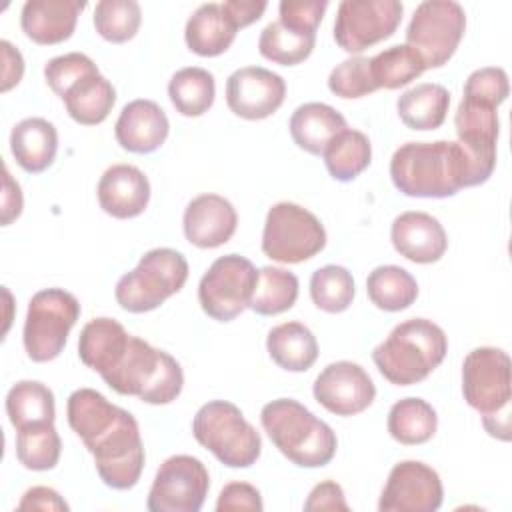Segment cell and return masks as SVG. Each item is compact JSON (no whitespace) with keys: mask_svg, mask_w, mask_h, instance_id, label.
<instances>
[{"mask_svg":"<svg viewBox=\"0 0 512 512\" xmlns=\"http://www.w3.org/2000/svg\"><path fill=\"white\" fill-rule=\"evenodd\" d=\"M394 186L412 198H448L472 186V168L458 142H406L390 158Z\"/></svg>","mask_w":512,"mask_h":512,"instance_id":"7a4b0ae2","label":"cell"},{"mask_svg":"<svg viewBox=\"0 0 512 512\" xmlns=\"http://www.w3.org/2000/svg\"><path fill=\"white\" fill-rule=\"evenodd\" d=\"M260 422L272 444L300 468L326 466L336 454L334 430L298 400L268 402L260 412Z\"/></svg>","mask_w":512,"mask_h":512,"instance_id":"277c9868","label":"cell"},{"mask_svg":"<svg viewBox=\"0 0 512 512\" xmlns=\"http://www.w3.org/2000/svg\"><path fill=\"white\" fill-rule=\"evenodd\" d=\"M78 356L114 392L136 396L146 404H170L184 386L176 358L128 334L114 318H94L82 328Z\"/></svg>","mask_w":512,"mask_h":512,"instance_id":"6da1fadb","label":"cell"},{"mask_svg":"<svg viewBox=\"0 0 512 512\" xmlns=\"http://www.w3.org/2000/svg\"><path fill=\"white\" fill-rule=\"evenodd\" d=\"M316 44V34L300 32L282 24L280 20L270 22L258 38V50L266 60L282 66H294L304 62Z\"/></svg>","mask_w":512,"mask_h":512,"instance_id":"d590c367","label":"cell"},{"mask_svg":"<svg viewBox=\"0 0 512 512\" xmlns=\"http://www.w3.org/2000/svg\"><path fill=\"white\" fill-rule=\"evenodd\" d=\"M84 446L94 456L98 476L106 486L114 490L136 486L146 456L138 422L128 410L122 408L116 420Z\"/></svg>","mask_w":512,"mask_h":512,"instance_id":"30bf717a","label":"cell"},{"mask_svg":"<svg viewBox=\"0 0 512 512\" xmlns=\"http://www.w3.org/2000/svg\"><path fill=\"white\" fill-rule=\"evenodd\" d=\"M390 240L400 256L416 264L438 262L448 248V236L438 218L416 210L394 218Z\"/></svg>","mask_w":512,"mask_h":512,"instance_id":"ffe728a7","label":"cell"},{"mask_svg":"<svg viewBox=\"0 0 512 512\" xmlns=\"http://www.w3.org/2000/svg\"><path fill=\"white\" fill-rule=\"evenodd\" d=\"M236 24L226 14L222 4L208 2L198 6L186 22V46L198 56H220L236 38Z\"/></svg>","mask_w":512,"mask_h":512,"instance_id":"4316f807","label":"cell"},{"mask_svg":"<svg viewBox=\"0 0 512 512\" xmlns=\"http://www.w3.org/2000/svg\"><path fill=\"white\" fill-rule=\"evenodd\" d=\"M10 150L22 170L44 172L56 158L58 132L46 118H24L10 132Z\"/></svg>","mask_w":512,"mask_h":512,"instance_id":"d4e9b609","label":"cell"},{"mask_svg":"<svg viewBox=\"0 0 512 512\" xmlns=\"http://www.w3.org/2000/svg\"><path fill=\"white\" fill-rule=\"evenodd\" d=\"M2 48V92H8L12 86H16L22 80L24 74V58L18 48H14L8 40H0Z\"/></svg>","mask_w":512,"mask_h":512,"instance_id":"c3c4849f","label":"cell"},{"mask_svg":"<svg viewBox=\"0 0 512 512\" xmlns=\"http://www.w3.org/2000/svg\"><path fill=\"white\" fill-rule=\"evenodd\" d=\"M170 132V122L166 112L152 100H132L128 102L114 126L118 144L134 154H150L158 150Z\"/></svg>","mask_w":512,"mask_h":512,"instance_id":"44dd1931","label":"cell"},{"mask_svg":"<svg viewBox=\"0 0 512 512\" xmlns=\"http://www.w3.org/2000/svg\"><path fill=\"white\" fill-rule=\"evenodd\" d=\"M444 488L438 472L418 460L398 462L384 484L380 512H434L442 506Z\"/></svg>","mask_w":512,"mask_h":512,"instance_id":"2e32d148","label":"cell"},{"mask_svg":"<svg viewBox=\"0 0 512 512\" xmlns=\"http://www.w3.org/2000/svg\"><path fill=\"white\" fill-rule=\"evenodd\" d=\"M298 298V278L294 272L264 266L258 270V282L250 300V310L260 316H276L294 306Z\"/></svg>","mask_w":512,"mask_h":512,"instance_id":"e575fe53","label":"cell"},{"mask_svg":"<svg viewBox=\"0 0 512 512\" xmlns=\"http://www.w3.org/2000/svg\"><path fill=\"white\" fill-rule=\"evenodd\" d=\"M466 30V12L454 0L420 2L406 30V44L424 60L426 68L444 66L456 52Z\"/></svg>","mask_w":512,"mask_h":512,"instance_id":"8fae6325","label":"cell"},{"mask_svg":"<svg viewBox=\"0 0 512 512\" xmlns=\"http://www.w3.org/2000/svg\"><path fill=\"white\" fill-rule=\"evenodd\" d=\"M264 508L262 496L258 488H254L248 482H230L220 490L216 510L228 512V510H250L260 512Z\"/></svg>","mask_w":512,"mask_h":512,"instance_id":"f6af8a7d","label":"cell"},{"mask_svg":"<svg viewBox=\"0 0 512 512\" xmlns=\"http://www.w3.org/2000/svg\"><path fill=\"white\" fill-rule=\"evenodd\" d=\"M326 8V0H282L278 6V20L300 32L316 34V28L322 22Z\"/></svg>","mask_w":512,"mask_h":512,"instance_id":"7bdbcfd3","label":"cell"},{"mask_svg":"<svg viewBox=\"0 0 512 512\" xmlns=\"http://www.w3.org/2000/svg\"><path fill=\"white\" fill-rule=\"evenodd\" d=\"M222 8L232 18L236 28H244L256 22L264 14L266 2L264 0H226L222 2Z\"/></svg>","mask_w":512,"mask_h":512,"instance_id":"681fc988","label":"cell"},{"mask_svg":"<svg viewBox=\"0 0 512 512\" xmlns=\"http://www.w3.org/2000/svg\"><path fill=\"white\" fill-rule=\"evenodd\" d=\"M142 22V10L136 0H102L94 8L96 32L114 44L136 36Z\"/></svg>","mask_w":512,"mask_h":512,"instance_id":"ab89813d","label":"cell"},{"mask_svg":"<svg viewBox=\"0 0 512 512\" xmlns=\"http://www.w3.org/2000/svg\"><path fill=\"white\" fill-rule=\"evenodd\" d=\"M62 442L52 424H38L16 434V458L26 470H52L60 460Z\"/></svg>","mask_w":512,"mask_h":512,"instance_id":"74e56055","label":"cell"},{"mask_svg":"<svg viewBox=\"0 0 512 512\" xmlns=\"http://www.w3.org/2000/svg\"><path fill=\"white\" fill-rule=\"evenodd\" d=\"M326 246L322 222L294 202L274 204L262 230V252L282 264H300L314 258Z\"/></svg>","mask_w":512,"mask_h":512,"instance_id":"9c48e42d","label":"cell"},{"mask_svg":"<svg viewBox=\"0 0 512 512\" xmlns=\"http://www.w3.org/2000/svg\"><path fill=\"white\" fill-rule=\"evenodd\" d=\"M18 510H50V512H64L68 504L64 498L48 486H32L24 492L22 500L18 502Z\"/></svg>","mask_w":512,"mask_h":512,"instance_id":"7dc6e473","label":"cell"},{"mask_svg":"<svg viewBox=\"0 0 512 512\" xmlns=\"http://www.w3.org/2000/svg\"><path fill=\"white\" fill-rule=\"evenodd\" d=\"M462 394L468 406L482 414L486 432L508 442L512 400L508 354L492 346H482L468 352L462 362Z\"/></svg>","mask_w":512,"mask_h":512,"instance_id":"5b68a950","label":"cell"},{"mask_svg":"<svg viewBox=\"0 0 512 512\" xmlns=\"http://www.w3.org/2000/svg\"><path fill=\"white\" fill-rule=\"evenodd\" d=\"M290 136L294 144L308 154L320 156L326 146L346 130V118L324 102H306L290 116Z\"/></svg>","mask_w":512,"mask_h":512,"instance_id":"cb8c5ba5","label":"cell"},{"mask_svg":"<svg viewBox=\"0 0 512 512\" xmlns=\"http://www.w3.org/2000/svg\"><path fill=\"white\" fill-rule=\"evenodd\" d=\"M80 318V302L62 288L36 292L28 302L24 320V350L34 362H50L60 356L68 334Z\"/></svg>","mask_w":512,"mask_h":512,"instance_id":"ba28073f","label":"cell"},{"mask_svg":"<svg viewBox=\"0 0 512 512\" xmlns=\"http://www.w3.org/2000/svg\"><path fill=\"white\" fill-rule=\"evenodd\" d=\"M450 108V92L442 84L422 82L402 92L396 100L400 120L410 130H436L444 124Z\"/></svg>","mask_w":512,"mask_h":512,"instance_id":"f1b7e54d","label":"cell"},{"mask_svg":"<svg viewBox=\"0 0 512 512\" xmlns=\"http://www.w3.org/2000/svg\"><path fill=\"white\" fill-rule=\"evenodd\" d=\"M96 192L100 208L120 220L140 216L150 202V182L146 174L132 164L106 168Z\"/></svg>","mask_w":512,"mask_h":512,"instance_id":"7402d4cb","label":"cell"},{"mask_svg":"<svg viewBox=\"0 0 512 512\" xmlns=\"http://www.w3.org/2000/svg\"><path fill=\"white\" fill-rule=\"evenodd\" d=\"M182 226L190 244L198 248H218L234 236L238 214L224 196L200 194L188 202Z\"/></svg>","mask_w":512,"mask_h":512,"instance_id":"d6986e66","label":"cell"},{"mask_svg":"<svg viewBox=\"0 0 512 512\" xmlns=\"http://www.w3.org/2000/svg\"><path fill=\"white\" fill-rule=\"evenodd\" d=\"M464 92L466 94H474L480 98H486L490 102H494L496 106H500L510 92L508 86V76L502 68L498 66H486V68H478L474 70L464 84Z\"/></svg>","mask_w":512,"mask_h":512,"instance_id":"ee69618b","label":"cell"},{"mask_svg":"<svg viewBox=\"0 0 512 512\" xmlns=\"http://www.w3.org/2000/svg\"><path fill=\"white\" fill-rule=\"evenodd\" d=\"M286 82L280 74L262 66H244L226 80L228 108L246 120H264L284 102Z\"/></svg>","mask_w":512,"mask_h":512,"instance_id":"ac0fdd59","label":"cell"},{"mask_svg":"<svg viewBox=\"0 0 512 512\" xmlns=\"http://www.w3.org/2000/svg\"><path fill=\"white\" fill-rule=\"evenodd\" d=\"M192 434L222 464L248 468L262 452V438L244 418L240 408L226 400H212L200 406L192 420Z\"/></svg>","mask_w":512,"mask_h":512,"instance_id":"8992f818","label":"cell"},{"mask_svg":"<svg viewBox=\"0 0 512 512\" xmlns=\"http://www.w3.org/2000/svg\"><path fill=\"white\" fill-rule=\"evenodd\" d=\"M370 70L378 88L396 90L416 80L426 70V64L412 46L396 44L372 56Z\"/></svg>","mask_w":512,"mask_h":512,"instance_id":"8d00e7d4","label":"cell"},{"mask_svg":"<svg viewBox=\"0 0 512 512\" xmlns=\"http://www.w3.org/2000/svg\"><path fill=\"white\" fill-rule=\"evenodd\" d=\"M312 394L328 412L336 416H354L374 402L376 386L360 364L340 360L328 364L316 376Z\"/></svg>","mask_w":512,"mask_h":512,"instance_id":"e0dca14e","label":"cell"},{"mask_svg":"<svg viewBox=\"0 0 512 512\" xmlns=\"http://www.w3.org/2000/svg\"><path fill=\"white\" fill-rule=\"evenodd\" d=\"M256 282L258 270L248 258L240 254L220 256L198 284L200 306L210 318L230 322L250 306Z\"/></svg>","mask_w":512,"mask_h":512,"instance_id":"7c38bea8","label":"cell"},{"mask_svg":"<svg viewBox=\"0 0 512 512\" xmlns=\"http://www.w3.org/2000/svg\"><path fill=\"white\" fill-rule=\"evenodd\" d=\"M6 414L16 432L38 424H52L56 418L54 394L38 380H20L6 394Z\"/></svg>","mask_w":512,"mask_h":512,"instance_id":"f546056e","label":"cell"},{"mask_svg":"<svg viewBox=\"0 0 512 512\" xmlns=\"http://www.w3.org/2000/svg\"><path fill=\"white\" fill-rule=\"evenodd\" d=\"M354 292V278L344 266H322L310 278L312 302L316 308L330 314L344 312L352 304Z\"/></svg>","mask_w":512,"mask_h":512,"instance_id":"f35d334b","label":"cell"},{"mask_svg":"<svg viewBox=\"0 0 512 512\" xmlns=\"http://www.w3.org/2000/svg\"><path fill=\"white\" fill-rule=\"evenodd\" d=\"M328 88L340 98H362L376 92L378 86L372 78L370 58L352 56L340 62L328 76Z\"/></svg>","mask_w":512,"mask_h":512,"instance_id":"60d3db41","label":"cell"},{"mask_svg":"<svg viewBox=\"0 0 512 512\" xmlns=\"http://www.w3.org/2000/svg\"><path fill=\"white\" fill-rule=\"evenodd\" d=\"M438 428L436 410L422 398L408 396L392 404L388 412L390 436L406 446L428 442Z\"/></svg>","mask_w":512,"mask_h":512,"instance_id":"4dcf8cb0","label":"cell"},{"mask_svg":"<svg viewBox=\"0 0 512 512\" xmlns=\"http://www.w3.org/2000/svg\"><path fill=\"white\" fill-rule=\"evenodd\" d=\"M90 70H96V64L90 56L82 52H68L46 62L44 78L52 92L62 96L70 84H74L80 76H84Z\"/></svg>","mask_w":512,"mask_h":512,"instance_id":"b9f144b4","label":"cell"},{"mask_svg":"<svg viewBox=\"0 0 512 512\" xmlns=\"http://www.w3.org/2000/svg\"><path fill=\"white\" fill-rule=\"evenodd\" d=\"M366 292L370 302L386 312H400L414 304L418 298L416 278L400 266H378L368 274Z\"/></svg>","mask_w":512,"mask_h":512,"instance_id":"1f68e13d","label":"cell"},{"mask_svg":"<svg viewBox=\"0 0 512 512\" xmlns=\"http://www.w3.org/2000/svg\"><path fill=\"white\" fill-rule=\"evenodd\" d=\"M70 118L84 126L100 124L108 118L116 102V90L98 68L80 76L60 96Z\"/></svg>","mask_w":512,"mask_h":512,"instance_id":"484cf974","label":"cell"},{"mask_svg":"<svg viewBox=\"0 0 512 512\" xmlns=\"http://www.w3.org/2000/svg\"><path fill=\"white\" fill-rule=\"evenodd\" d=\"M448 338L444 330L426 318H410L392 328L380 342L372 360L378 372L396 386H412L428 378L444 360Z\"/></svg>","mask_w":512,"mask_h":512,"instance_id":"3957f363","label":"cell"},{"mask_svg":"<svg viewBox=\"0 0 512 512\" xmlns=\"http://www.w3.org/2000/svg\"><path fill=\"white\" fill-rule=\"evenodd\" d=\"M210 476L202 460L176 454L166 458L148 492L150 512H198L206 500Z\"/></svg>","mask_w":512,"mask_h":512,"instance_id":"5bb4252c","label":"cell"},{"mask_svg":"<svg viewBox=\"0 0 512 512\" xmlns=\"http://www.w3.org/2000/svg\"><path fill=\"white\" fill-rule=\"evenodd\" d=\"M496 108L494 102L464 92L454 116L458 144L470 160L472 186L484 184L496 166V142L500 132Z\"/></svg>","mask_w":512,"mask_h":512,"instance_id":"4fadbf2b","label":"cell"},{"mask_svg":"<svg viewBox=\"0 0 512 512\" xmlns=\"http://www.w3.org/2000/svg\"><path fill=\"white\" fill-rule=\"evenodd\" d=\"M22 190L20 184L12 178L8 168L4 166V192H2V224L8 226L12 220H16L22 212Z\"/></svg>","mask_w":512,"mask_h":512,"instance_id":"f907efd6","label":"cell"},{"mask_svg":"<svg viewBox=\"0 0 512 512\" xmlns=\"http://www.w3.org/2000/svg\"><path fill=\"white\" fill-rule=\"evenodd\" d=\"M270 358L288 372H306L318 358V342L302 322H284L274 326L266 338Z\"/></svg>","mask_w":512,"mask_h":512,"instance_id":"83f0119b","label":"cell"},{"mask_svg":"<svg viewBox=\"0 0 512 512\" xmlns=\"http://www.w3.org/2000/svg\"><path fill=\"white\" fill-rule=\"evenodd\" d=\"M304 510L306 512H314V510H342L348 512L350 506L344 498V490L340 484H336L334 480H324L320 484H316L306 502H304Z\"/></svg>","mask_w":512,"mask_h":512,"instance_id":"bcb514c9","label":"cell"},{"mask_svg":"<svg viewBox=\"0 0 512 512\" xmlns=\"http://www.w3.org/2000/svg\"><path fill=\"white\" fill-rule=\"evenodd\" d=\"M168 96L176 112L182 116H202L210 110L216 96V82L212 72L200 66L178 70L168 82Z\"/></svg>","mask_w":512,"mask_h":512,"instance_id":"d6a6232c","label":"cell"},{"mask_svg":"<svg viewBox=\"0 0 512 512\" xmlns=\"http://www.w3.org/2000/svg\"><path fill=\"white\" fill-rule=\"evenodd\" d=\"M188 280L186 258L172 248L148 250L138 266L124 274L114 290L116 302L134 314L150 312L180 292Z\"/></svg>","mask_w":512,"mask_h":512,"instance_id":"52a82bcc","label":"cell"},{"mask_svg":"<svg viewBox=\"0 0 512 512\" xmlns=\"http://www.w3.org/2000/svg\"><path fill=\"white\" fill-rule=\"evenodd\" d=\"M328 174L338 182H350L364 172L372 160V144L360 130H342L324 150Z\"/></svg>","mask_w":512,"mask_h":512,"instance_id":"836d02e7","label":"cell"},{"mask_svg":"<svg viewBox=\"0 0 512 512\" xmlns=\"http://www.w3.org/2000/svg\"><path fill=\"white\" fill-rule=\"evenodd\" d=\"M84 8L86 2L80 0H28L22 6L20 26L36 44H60L72 36Z\"/></svg>","mask_w":512,"mask_h":512,"instance_id":"603a6c76","label":"cell"},{"mask_svg":"<svg viewBox=\"0 0 512 512\" xmlns=\"http://www.w3.org/2000/svg\"><path fill=\"white\" fill-rule=\"evenodd\" d=\"M402 12L398 0H344L338 4L334 40L342 50L358 54L390 38L402 20Z\"/></svg>","mask_w":512,"mask_h":512,"instance_id":"9a60e30c","label":"cell"}]
</instances>
